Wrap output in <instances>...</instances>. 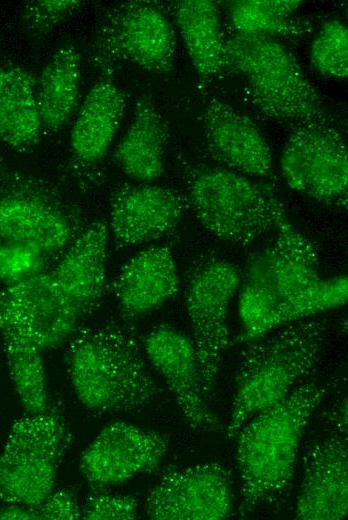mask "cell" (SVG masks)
Returning <instances> with one entry per match:
<instances>
[{
  "mask_svg": "<svg viewBox=\"0 0 348 520\" xmlns=\"http://www.w3.org/2000/svg\"><path fill=\"white\" fill-rule=\"evenodd\" d=\"M201 119L206 148L221 167L252 178H274L270 146L248 116L211 98L203 108Z\"/></svg>",
  "mask_w": 348,
  "mask_h": 520,
  "instance_id": "2e32d148",
  "label": "cell"
},
{
  "mask_svg": "<svg viewBox=\"0 0 348 520\" xmlns=\"http://www.w3.org/2000/svg\"><path fill=\"white\" fill-rule=\"evenodd\" d=\"M66 352L69 378L79 401L99 414L140 411L159 395L135 332L104 322L80 328Z\"/></svg>",
  "mask_w": 348,
  "mask_h": 520,
  "instance_id": "6da1fadb",
  "label": "cell"
},
{
  "mask_svg": "<svg viewBox=\"0 0 348 520\" xmlns=\"http://www.w3.org/2000/svg\"><path fill=\"white\" fill-rule=\"evenodd\" d=\"M188 207L217 238L248 245L286 216L271 189L227 168L199 166L188 178Z\"/></svg>",
  "mask_w": 348,
  "mask_h": 520,
  "instance_id": "5b68a950",
  "label": "cell"
},
{
  "mask_svg": "<svg viewBox=\"0 0 348 520\" xmlns=\"http://www.w3.org/2000/svg\"><path fill=\"white\" fill-rule=\"evenodd\" d=\"M82 5L83 2L78 0L30 1L23 9L22 21L32 37L42 38L78 11Z\"/></svg>",
  "mask_w": 348,
  "mask_h": 520,
  "instance_id": "4dcf8cb0",
  "label": "cell"
},
{
  "mask_svg": "<svg viewBox=\"0 0 348 520\" xmlns=\"http://www.w3.org/2000/svg\"><path fill=\"white\" fill-rule=\"evenodd\" d=\"M39 519L77 520L82 518L75 495L66 489L53 490L36 508Z\"/></svg>",
  "mask_w": 348,
  "mask_h": 520,
  "instance_id": "d6a6232c",
  "label": "cell"
},
{
  "mask_svg": "<svg viewBox=\"0 0 348 520\" xmlns=\"http://www.w3.org/2000/svg\"><path fill=\"white\" fill-rule=\"evenodd\" d=\"M86 225L78 206L49 182L9 168L0 172V242L27 244L53 259Z\"/></svg>",
  "mask_w": 348,
  "mask_h": 520,
  "instance_id": "8992f818",
  "label": "cell"
},
{
  "mask_svg": "<svg viewBox=\"0 0 348 520\" xmlns=\"http://www.w3.org/2000/svg\"><path fill=\"white\" fill-rule=\"evenodd\" d=\"M7 169L6 165L4 164L3 160L0 158V172Z\"/></svg>",
  "mask_w": 348,
  "mask_h": 520,
  "instance_id": "d590c367",
  "label": "cell"
},
{
  "mask_svg": "<svg viewBox=\"0 0 348 520\" xmlns=\"http://www.w3.org/2000/svg\"><path fill=\"white\" fill-rule=\"evenodd\" d=\"M327 329L322 319H302L250 341L236 374L226 439L254 416L282 401L319 359Z\"/></svg>",
  "mask_w": 348,
  "mask_h": 520,
  "instance_id": "3957f363",
  "label": "cell"
},
{
  "mask_svg": "<svg viewBox=\"0 0 348 520\" xmlns=\"http://www.w3.org/2000/svg\"><path fill=\"white\" fill-rule=\"evenodd\" d=\"M51 258L22 243L0 242V281L11 286L48 270Z\"/></svg>",
  "mask_w": 348,
  "mask_h": 520,
  "instance_id": "f546056e",
  "label": "cell"
},
{
  "mask_svg": "<svg viewBox=\"0 0 348 520\" xmlns=\"http://www.w3.org/2000/svg\"><path fill=\"white\" fill-rule=\"evenodd\" d=\"M30 329L42 351L68 341L85 321L49 269L1 292Z\"/></svg>",
  "mask_w": 348,
  "mask_h": 520,
  "instance_id": "ac0fdd59",
  "label": "cell"
},
{
  "mask_svg": "<svg viewBox=\"0 0 348 520\" xmlns=\"http://www.w3.org/2000/svg\"><path fill=\"white\" fill-rule=\"evenodd\" d=\"M310 61L314 69L326 77L347 78L348 33L343 23L330 20L323 24L312 41Z\"/></svg>",
  "mask_w": 348,
  "mask_h": 520,
  "instance_id": "f1b7e54d",
  "label": "cell"
},
{
  "mask_svg": "<svg viewBox=\"0 0 348 520\" xmlns=\"http://www.w3.org/2000/svg\"><path fill=\"white\" fill-rule=\"evenodd\" d=\"M280 168L293 190L319 203L346 208L348 153L335 122L296 125L283 148Z\"/></svg>",
  "mask_w": 348,
  "mask_h": 520,
  "instance_id": "30bf717a",
  "label": "cell"
},
{
  "mask_svg": "<svg viewBox=\"0 0 348 520\" xmlns=\"http://www.w3.org/2000/svg\"><path fill=\"white\" fill-rule=\"evenodd\" d=\"M329 424L335 431L336 435L345 436L347 435V398L341 400L332 409L329 417Z\"/></svg>",
  "mask_w": 348,
  "mask_h": 520,
  "instance_id": "836d02e7",
  "label": "cell"
},
{
  "mask_svg": "<svg viewBox=\"0 0 348 520\" xmlns=\"http://www.w3.org/2000/svg\"><path fill=\"white\" fill-rule=\"evenodd\" d=\"M167 435L125 422H114L95 437L81 461L82 476L94 491L151 473L162 463Z\"/></svg>",
  "mask_w": 348,
  "mask_h": 520,
  "instance_id": "4fadbf2b",
  "label": "cell"
},
{
  "mask_svg": "<svg viewBox=\"0 0 348 520\" xmlns=\"http://www.w3.org/2000/svg\"><path fill=\"white\" fill-rule=\"evenodd\" d=\"M240 284L241 271L218 257L200 260L188 275L185 302L205 398L214 391L222 357L230 345L228 309Z\"/></svg>",
  "mask_w": 348,
  "mask_h": 520,
  "instance_id": "9c48e42d",
  "label": "cell"
},
{
  "mask_svg": "<svg viewBox=\"0 0 348 520\" xmlns=\"http://www.w3.org/2000/svg\"><path fill=\"white\" fill-rule=\"evenodd\" d=\"M276 230L275 241L247 261L241 283L267 293L275 301L277 312L314 289L323 278L315 243L300 233L287 216L279 221Z\"/></svg>",
  "mask_w": 348,
  "mask_h": 520,
  "instance_id": "7c38bea8",
  "label": "cell"
},
{
  "mask_svg": "<svg viewBox=\"0 0 348 520\" xmlns=\"http://www.w3.org/2000/svg\"><path fill=\"white\" fill-rule=\"evenodd\" d=\"M125 106V94L117 86L113 73H102L82 102L70 132L71 150L81 165L93 166L105 157Z\"/></svg>",
  "mask_w": 348,
  "mask_h": 520,
  "instance_id": "44dd1931",
  "label": "cell"
},
{
  "mask_svg": "<svg viewBox=\"0 0 348 520\" xmlns=\"http://www.w3.org/2000/svg\"><path fill=\"white\" fill-rule=\"evenodd\" d=\"M80 54L73 45L60 47L37 79V102L43 132L63 129L80 98Z\"/></svg>",
  "mask_w": 348,
  "mask_h": 520,
  "instance_id": "484cf974",
  "label": "cell"
},
{
  "mask_svg": "<svg viewBox=\"0 0 348 520\" xmlns=\"http://www.w3.org/2000/svg\"><path fill=\"white\" fill-rule=\"evenodd\" d=\"M108 236L105 220L87 224L49 270L85 318L99 307L105 294Z\"/></svg>",
  "mask_w": 348,
  "mask_h": 520,
  "instance_id": "d6986e66",
  "label": "cell"
},
{
  "mask_svg": "<svg viewBox=\"0 0 348 520\" xmlns=\"http://www.w3.org/2000/svg\"><path fill=\"white\" fill-rule=\"evenodd\" d=\"M224 69L242 76L251 101L270 120L295 126L334 122L298 60L277 39L229 31Z\"/></svg>",
  "mask_w": 348,
  "mask_h": 520,
  "instance_id": "277c9868",
  "label": "cell"
},
{
  "mask_svg": "<svg viewBox=\"0 0 348 520\" xmlns=\"http://www.w3.org/2000/svg\"><path fill=\"white\" fill-rule=\"evenodd\" d=\"M143 351L175 397L187 425L196 431L223 430L201 389L193 341L170 326H159L145 338Z\"/></svg>",
  "mask_w": 348,
  "mask_h": 520,
  "instance_id": "5bb4252c",
  "label": "cell"
},
{
  "mask_svg": "<svg viewBox=\"0 0 348 520\" xmlns=\"http://www.w3.org/2000/svg\"><path fill=\"white\" fill-rule=\"evenodd\" d=\"M92 64L113 73L125 61L154 74H167L175 65L176 40L162 8L151 1H126L109 10L89 49Z\"/></svg>",
  "mask_w": 348,
  "mask_h": 520,
  "instance_id": "ba28073f",
  "label": "cell"
},
{
  "mask_svg": "<svg viewBox=\"0 0 348 520\" xmlns=\"http://www.w3.org/2000/svg\"><path fill=\"white\" fill-rule=\"evenodd\" d=\"M347 513V438L334 434L315 441L306 453L295 518L340 520Z\"/></svg>",
  "mask_w": 348,
  "mask_h": 520,
  "instance_id": "e0dca14e",
  "label": "cell"
},
{
  "mask_svg": "<svg viewBox=\"0 0 348 520\" xmlns=\"http://www.w3.org/2000/svg\"><path fill=\"white\" fill-rule=\"evenodd\" d=\"M325 394L326 389L316 382L300 384L282 401L250 419L236 434L240 516L287 491L303 431Z\"/></svg>",
  "mask_w": 348,
  "mask_h": 520,
  "instance_id": "7a4b0ae2",
  "label": "cell"
},
{
  "mask_svg": "<svg viewBox=\"0 0 348 520\" xmlns=\"http://www.w3.org/2000/svg\"><path fill=\"white\" fill-rule=\"evenodd\" d=\"M0 519H39L36 509L17 504H7L0 507Z\"/></svg>",
  "mask_w": 348,
  "mask_h": 520,
  "instance_id": "e575fe53",
  "label": "cell"
},
{
  "mask_svg": "<svg viewBox=\"0 0 348 520\" xmlns=\"http://www.w3.org/2000/svg\"><path fill=\"white\" fill-rule=\"evenodd\" d=\"M347 297L346 276L323 278L314 289L280 308L270 322L269 332L317 313L341 307L346 304Z\"/></svg>",
  "mask_w": 348,
  "mask_h": 520,
  "instance_id": "83f0119b",
  "label": "cell"
},
{
  "mask_svg": "<svg viewBox=\"0 0 348 520\" xmlns=\"http://www.w3.org/2000/svg\"><path fill=\"white\" fill-rule=\"evenodd\" d=\"M303 1L241 0L228 6L231 28L235 32L276 39H299L311 32L310 21L294 18Z\"/></svg>",
  "mask_w": 348,
  "mask_h": 520,
  "instance_id": "4316f807",
  "label": "cell"
},
{
  "mask_svg": "<svg viewBox=\"0 0 348 520\" xmlns=\"http://www.w3.org/2000/svg\"><path fill=\"white\" fill-rule=\"evenodd\" d=\"M42 133L37 79L18 65L0 62V142L26 152L39 143Z\"/></svg>",
  "mask_w": 348,
  "mask_h": 520,
  "instance_id": "cb8c5ba5",
  "label": "cell"
},
{
  "mask_svg": "<svg viewBox=\"0 0 348 520\" xmlns=\"http://www.w3.org/2000/svg\"><path fill=\"white\" fill-rule=\"evenodd\" d=\"M81 519L132 520L138 516V500L131 495L96 492L81 507Z\"/></svg>",
  "mask_w": 348,
  "mask_h": 520,
  "instance_id": "1f68e13d",
  "label": "cell"
},
{
  "mask_svg": "<svg viewBox=\"0 0 348 520\" xmlns=\"http://www.w3.org/2000/svg\"><path fill=\"white\" fill-rule=\"evenodd\" d=\"M0 335L9 374L27 414L50 408L42 350L30 329L0 292Z\"/></svg>",
  "mask_w": 348,
  "mask_h": 520,
  "instance_id": "7402d4cb",
  "label": "cell"
},
{
  "mask_svg": "<svg viewBox=\"0 0 348 520\" xmlns=\"http://www.w3.org/2000/svg\"><path fill=\"white\" fill-rule=\"evenodd\" d=\"M180 280L169 247L154 246L130 258L114 282L119 313L129 322L160 308L179 291Z\"/></svg>",
  "mask_w": 348,
  "mask_h": 520,
  "instance_id": "ffe728a7",
  "label": "cell"
},
{
  "mask_svg": "<svg viewBox=\"0 0 348 520\" xmlns=\"http://www.w3.org/2000/svg\"><path fill=\"white\" fill-rule=\"evenodd\" d=\"M168 126L151 97L141 95L132 121L118 143L113 158L122 172L140 183H151L164 172Z\"/></svg>",
  "mask_w": 348,
  "mask_h": 520,
  "instance_id": "603a6c76",
  "label": "cell"
},
{
  "mask_svg": "<svg viewBox=\"0 0 348 520\" xmlns=\"http://www.w3.org/2000/svg\"><path fill=\"white\" fill-rule=\"evenodd\" d=\"M69 444V428L59 409L50 406L19 418L0 455V500L36 509L54 490Z\"/></svg>",
  "mask_w": 348,
  "mask_h": 520,
  "instance_id": "52a82bcc",
  "label": "cell"
},
{
  "mask_svg": "<svg viewBox=\"0 0 348 520\" xmlns=\"http://www.w3.org/2000/svg\"><path fill=\"white\" fill-rule=\"evenodd\" d=\"M146 514L154 520H223L233 508L231 476L219 462L170 467L150 490Z\"/></svg>",
  "mask_w": 348,
  "mask_h": 520,
  "instance_id": "8fae6325",
  "label": "cell"
},
{
  "mask_svg": "<svg viewBox=\"0 0 348 520\" xmlns=\"http://www.w3.org/2000/svg\"><path fill=\"white\" fill-rule=\"evenodd\" d=\"M191 63L202 88L224 71V32L218 5L210 0H180L171 4Z\"/></svg>",
  "mask_w": 348,
  "mask_h": 520,
  "instance_id": "d4e9b609",
  "label": "cell"
},
{
  "mask_svg": "<svg viewBox=\"0 0 348 520\" xmlns=\"http://www.w3.org/2000/svg\"><path fill=\"white\" fill-rule=\"evenodd\" d=\"M187 208V198L170 188L124 184L110 199L109 232L119 248L158 240L178 225Z\"/></svg>",
  "mask_w": 348,
  "mask_h": 520,
  "instance_id": "9a60e30c",
  "label": "cell"
}]
</instances>
